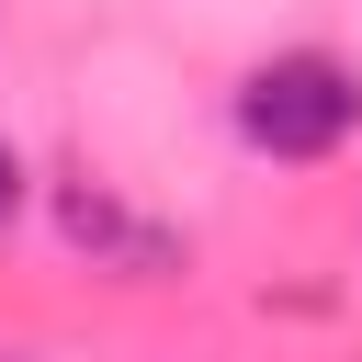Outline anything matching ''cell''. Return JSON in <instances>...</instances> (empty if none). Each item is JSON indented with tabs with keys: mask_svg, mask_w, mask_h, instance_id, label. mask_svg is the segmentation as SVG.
<instances>
[{
	"mask_svg": "<svg viewBox=\"0 0 362 362\" xmlns=\"http://www.w3.org/2000/svg\"><path fill=\"white\" fill-rule=\"evenodd\" d=\"M23 215V158H11V136H0V226Z\"/></svg>",
	"mask_w": 362,
	"mask_h": 362,
	"instance_id": "3957f363",
	"label": "cell"
},
{
	"mask_svg": "<svg viewBox=\"0 0 362 362\" xmlns=\"http://www.w3.org/2000/svg\"><path fill=\"white\" fill-rule=\"evenodd\" d=\"M351 124H362V79H351L339 57H317V45L260 57V68L238 79V136H249L260 158H328Z\"/></svg>",
	"mask_w": 362,
	"mask_h": 362,
	"instance_id": "6da1fadb",
	"label": "cell"
},
{
	"mask_svg": "<svg viewBox=\"0 0 362 362\" xmlns=\"http://www.w3.org/2000/svg\"><path fill=\"white\" fill-rule=\"evenodd\" d=\"M57 238H68L79 260L124 272V283H158V272H181V238H170V226H147L136 204L90 192V181H68V192H57Z\"/></svg>",
	"mask_w": 362,
	"mask_h": 362,
	"instance_id": "7a4b0ae2",
	"label": "cell"
}]
</instances>
